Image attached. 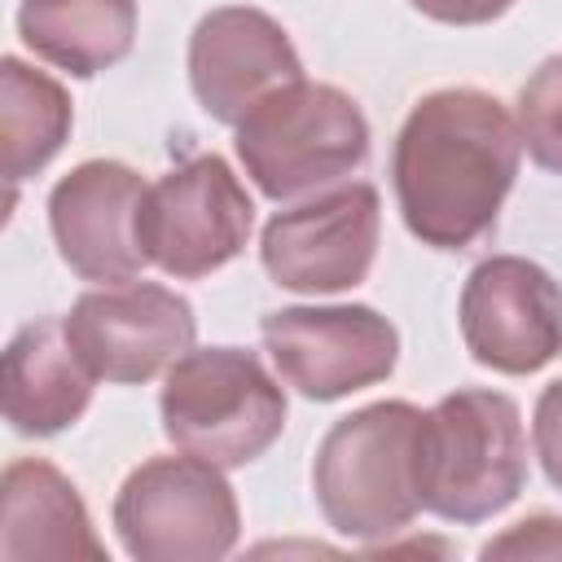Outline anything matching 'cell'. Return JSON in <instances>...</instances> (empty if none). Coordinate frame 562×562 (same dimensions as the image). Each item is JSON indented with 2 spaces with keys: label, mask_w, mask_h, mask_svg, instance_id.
I'll use <instances>...</instances> for the list:
<instances>
[{
  "label": "cell",
  "mask_w": 562,
  "mask_h": 562,
  "mask_svg": "<svg viewBox=\"0 0 562 562\" xmlns=\"http://www.w3.org/2000/svg\"><path fill=\"white\" fill-rule=\"evenodd\" d=\"M518 119L483 88L426 92L391 149L404 228L430 250H465L496 228L518 180Z\"/></svg>",
  "instance_id": "6da1fadb"
},
{
  "label": "cell",
  "mask_w": 562,
  "mask_h": 562,
  "mask_svg": "<svg viewBox=\"0 0 562 562\" xmlns=\"http://www.w3.org/2000/svg\"><path fill=\"white\" fill-rule=\"evenodd\" d=\"M527 483V430L505 391L461 386L422 417L417 496L422 509L474 527L505 514Z\"/></svg>",
  "instance_id": "7a4b0ae2"
},
{
  "label": "cell",
  "mask_w": 562,
  "mask_h": 562,
  "mask_svg": "<svg viewBox=\"0 0 562 562\" xmlns=\"http://www.w3.org/2000/svg\"><path fill=\"white\" fill-rule=\"evenodd\" d=\"M422 417L426 413L408 400H378L325 430L312 461V492L338 536L369 544L417 518Z\"/></svg>",
  "instance_id": "3957f363"
},
{
  "label": "cell",
  "mask_w": 562,
  "mask_h": 562,
  "mask_svg": "<svg viewBox=\"0 0 562 562\" xmlns=\"http://www.w3.org/2000/svg\"><path fill=\"white\" fill-rule=\"evenodd\" d=\"M162 435L220 470L259 461L285 430V391L246 347H189L162 378Z\"/></svg>",
  "instance_id": "277c9868"
},
{
  "label": "cell",
  "mask_w": 562,
  "mask_h": 562,
  "mask_svg": "<svg viewBox=\"0 0 562 562\" xmlns=\"http://www.w3.org/2000/svg\"><path fill=\"white\" fill-rule=\"evenodd\" d=\"M237 158L272 202L325 189L369 158V119L351 92L294 79L268 92L237 123Z\"/></svg>",
  "instance_id": "5b68a950"
},
{
  "label": "cell",
  "mask_w": 562,
  "mask_h": 562,
  "mask_svg": "<svg viewBox=\"0 0 562 562\" xmlns=\"http://www.w3.org/2000/svg\"><path fill=\"white\" fill-rule=\"evenodd\" d=\"M114 531L136 562H220L241 540V509L220 465L149 457L114 496Z\"/></svg>",
  "instance_id": "8992f818"
},
{
  "label": "cell",
  "mask_w": 562,
  "mask_h": 562,
  "mask_svg": "<svg viewBox=\"0 0 562 562\" xmlns=\"http://www.w3.org/2000/svg\"><path fill=\"white\" fill-rule=\"evenodd\" d=\"M255 228V202L220 154H198L158 176L140 202V250L176 281L233 263Z\"/></svg>",
  "instance_id": "52a82bcc"
},
{
  "label": "cell",
  "mask_w": 562,
  "mask_h": 562,
  "mask_svg": "<svg viewBox=\"0 0 562 562\" xmlns=\"http://www.w3.org/2000/svg\"><path fill=\"white\" fill-rule=\"evenodd\" d=\"M259 338L281 382L316 404L378 386L400 364V329L369 303L281 307L259 321Z\"/></svg>",
  "instance_id": "ba28073f"
},
{
  "label": "cell",
  "mask_w": 562,
  "mask_h": 562,
  "mask_svg": "<svg viewBox=\"0 0 562 562\" xmlns=\"http://www.w3.org/2000/svg\"><path fill=\"white\" fill-rule=\"evenodd\" d=\"M382 233L378 189L364 180L334 184L307 202L277 211L259 237L263 272L294 294H338L356 290L373 259Z\"/></svg>",
  "instance_id": "9c48e42d"
},
{
  "label": "cell",
  "mask_w": 562,
  "mask_h": 562,
  "mask_svg": "<svg viewBox=\"0 0 562 562\" xmlns=\"http://www.w3.org/2000/svg\"><path fill=\"white\" fill-rule=\"evenodd\" d=\"M61 321L92 378L114 386H140L158 378L198 338V316L189 299L154 281L88 290L70 303Z\"/></svg>",
  "instance_id": "30bf717a"
},
{
  "label": "cell",
  "mask_w": 562,
  "mask_h": 562,
  "mask_svg": "<svg viewBox=\"0 0 562 562\" xmlns=\"http://www.w3.org/2000/svg\"><path fill=\"white\" fill-rule=\"evenodd\" d=\"M457 321L483 369L527 378L562 351V285L522 255H492L470 268Z\"/></svg>",
  "instance_id": "8fae6325"
},
{
  "label": "cell",
  "mask_w": 562,
  "mask_h": 562,
  "mask_svg": "<svg viewBox=\"0 0 562 562\" xmlns=\"http://www.w3.org/2000/svg\"><path fill=\"white\" fill-rule=\"evenodd\" d=\"M145 180L119 158H88L70 167L48 193V228L61 263L101 285L136 281L145 272L140 202Z\"/></svg>",
  "instance_id": "7c38bea8"
},
{
  "label": "cell",
  "mask_w": 562,
  "mask_h": 562,
  "mask_svg": "<svg viewBox=\"0 0 562 562\" xmlns=\"http://www.w3.org/2000/svg\"><path fill=\"white\" fill-rule=\"evenodd\" d=\"M294 79H303V61L285 26L263 9L220 4L189 35V88L215 123L237 127L250 105Z\"/></svg>",
  "instance_id": "4fadbf2b"
},
{
  "label": "cell",
  "mask_w": 562,
  "mask_h": 562,
  "mask_svg": "<svg viewBox=\"0 0 562 562\" xmlns=\"http://www.w3.org/2000/svg\"><path fill=\"white\" fill-rule=\"evenodd\" d=\"M0 558L4 562H105L79 487L44 457H18L0 479Z\"/></svg>",
  "instance_id": "5bb4252c"
},
{
  "label": "cell",
  "mask_w": 562,
  "mask_h": 562,
  "mask_svg": "<svg viewBox=\"0 0 562 562\" xmlns=\"http://www.w3.org/2000/svg\"><path fill=\"white\" fill-rule=\"evenodd\" d=\"M92 369L79 360L66 321L40 316L4 347V422L18 435L48 439L75 426L92 404Z\"/></svg>",
  "instance_id": "9a60e30c"
},
{
  "label": "cell",
  "mask_w": 562,
  "mask_h": 562,
  "mask_svg": "<svg viewBox=\"0 0 562 562\" xmlns=\"http://www.w3.org/2000/svg\"><path fill=\"white\" fill-rule=\"evenodd\" d=\"M18 35L40 61L92 79L132 53L136 0H22Z\"/></svg>",
  "instance_id": "2e32d148"
},
{
  "label": "cell",
  "mask_w": 562,
  "mask_h": 562,
  "mask_svg": "<svg viewBox=\"0 0 562 562\" xmlns=\"http://www.w3.org/2000/svg\"><path fill=\"white\" fill-rule=\"evenodd\" d=\"M70 127H75V105H70V92L26 66L22 57H4L0 61V167H4V180H9V193L40 176L57 154L61 145L70 140Z\"/></svg>",
  "instance_id": "e0dca14e"
},
{
  "label": "cell",
  "mask_w": 562,
  "mask_h": 562,
  "mask_svg": "<svg viewBox=\"0 0 562 562\" xmlns=\"http://www.w3.org/2000/svg\"><path fill=\"white\" fill-rule=\"evenodd\" d=\"M518 136L540 171L562 176V53L544 57L518 88Z\"/></svg>",
  "instance_id": "ac0fdd59"
},
{
  "label": "cell",
  "mask_w": 562,
  "mask_h": 562,
  "mask_svg": "<svg viewBox=\"0 0 562 562\" xmlns=\"http://www.w3.org/2000/svg\"><path fill=\"white\" fill-rule=\"evenodd\" d=\"M479 558H562V518L531 514L479 549Z\"/></svg>",
  "instance_id": "d6986e66"
},
{
  "label": "cell",
  "mask_w": 562,
  "mask_h": 562,
  "mask_svg": "<svg viewBox=\"0 0 562 562\" xmlns=\"http://www.w3.org/2000/svg\"><path fill=\"white\" fill-rule=\"evenodd\" d=\"M531 443H536V457H540V470L544 479L562 492V378H553L540 400H536V413H531Z\"/></svg>",
  "instance_id": "ffe728a7"
},
{
  "label": "cell",
  "mask_w": 562,
  "mask_h": 562,
  "mask_svg": "<svg viewBox=\"0 0 562 562\" xmlns=\"http://www.w3.org/2000/svg\"><path fill=\"white\" fill-rule=\"evenodd\" d=\"M422 18L443 22V26H487L505 18L518 0H408Z\"/></svg>",
  "instance_id": "44dd1931"
}]
</instances>
